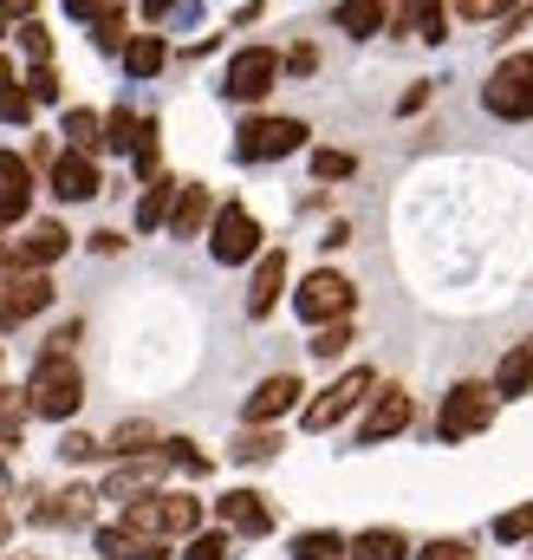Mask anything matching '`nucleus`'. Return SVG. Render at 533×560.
Instances as JSON below:
<instances>
[{
	"label": "nucleus",
	"mask_w": 533,
	"mask_h": 560,
	"mask_svg": "<svg viewBox=\"0 0 533 560\" xmlns=\"http://www.w3.org/2000/svg\"><path fill=\"white\" fill-rule=\"evenodd\" d=\"M352 170H358L352 150H312V176H319V183H339V176H352Z\"/></svg>",
	"instance_id": "e433bc0d"
},
{
	"label": "nucleus",
	"mask_w": 533,
	"mask_h": 560,
	"mask_svg": "<svg viewBox=\"0 0 533 560\" xmlns=\"http://www.w3.org/2000/svg\"><path fill=\"white\" fill-rule=\"evenodd\" d=\"M209 222H215V196H209L202 183H182V189H176V209H169V235L189 242V235H202Z\"/></svg>",
	"instance_id": "f3484780"
},
{
	"label": "nucleus",
	"mask_w": 533,
	"mask_h": 560,
	"mask_svg": "<svg viewBox=\"0 0 533 560\" xmlns=\"http://www.w3.org/2000/svg\"><path fill=\"white\" fill-rule=\"evenodd\" d=\"M410 535L403 528H358L352 535V560H410Z\"/></svg>",
	"instance_id": "4be33fe9"
},
{
	"label": "nucleus",
	"mask_w": 533,
	"mask_h": 560,
	"mask_svg": "<svg viewBox=\"0 0 533 560\" xmlns=\"http://www.w3.org/2000/svg\"><path fill=\"white\" fill-rule=\"evenodd\" d=\"M163 456H169V469H189V476H209V456L189 443V436H169L163 443Z\"/></svg>",
	"instance_id": "58836bf2"
},
{
	"label": "nucleus",
	"mask_w": 533,
	"mask_h": 560,
	"mask_svg": "<svg viewBox=\"0 0 533 560\" xmlns=\"http://www.w3.org/2000/svg\"><path fill=\"white\" fill-rule=\"evenodd\" d=\"M215 515H222V528H228V535H241V541L273 535V509H266L261 489H228V495L215 502Z\"/></svg>",
	"instance_id": "4468645a"
},
{
	"label": "nucleus",
	"mask_w": 533,
	"mask_h": 560,
	"mask_svg": "<svg viewBox=\"0 0 533 560\" xmlns=\"http://www.w3.org/2000/svg\"><path fill=\"white\" fill-rule=\"evenodd\" d=\"M228 456H235V463H273V456H280V436H273V430H241Z\"/></svg>",
	"instance_id": "473e14b6"
},
{
	"label": "nucleus",
	"mask_w": 533,
	"mask_h": 560,
	"mask_svg": "<svg viewBox=\"0 0 533 560\" xmlns=\"http://www.w3.org/2000/svg\"><path fill=\"white\" fill-rule=\"evenodd\" d=\"M352 555V541L339 535V528H306V535H293V560H339Z\"/></svg>",
	"instance_id": "c85d7f7f"
},
{
	"label": "nucleus",
	"mask_w": 533,
	"mask_h": 560,
	"mask_svg": "<svg viewBox=\"0 0 533 560\" xmlns=\"http://www.w3.org/2000/svg\"><path fill=\"white\" fill-rule=\"evenodd\" d=\"M26 209H33V163L20 150H0V229L26 222Z\"/></svg>",
	"instance_id": "2eb2a0df"
},
{
	"label": "nucleus",
	"mask_w": 533,
	"mask_h": 560,
	"mask_svg": "<svg viewBox=\"0 0 533 560\" xmlns=\"http://www.w3.org/2000/svg\"><path fill=\"white\" fill-rule=\"evenodd\" d=\"M20 52H26L33 66H52V33H46L39 20H26V26H20Z\"/></svg>",
	"instance_id": "ea45409f"
},
{
	"label": "nucleus",
	"mask_w": 533,
	"mask_h": 560,
	"mask_svg": "<svg viewBox=\"0 0 533 560\" xmlns=\"http://www.w3.org/2000/svg\"><path fill=\"white\" fill-rule=\"evenodd\" d=\"M125 528L143 535V541H196L202 535V502L189 495V489H156V495H143L125 509Z\"/></svg>",
	"instance_id": "f257e3e1"
},
{
	"label": "nucleus",
	"mask_w": 533,
	"mask_h": 560,
	"mask_svg": "<svg viewBox=\"0 0 533 560\" xmlns=\"http://www.w3.org/2000/svg\"><path fill=\"white\" fill-rule=\"evenodd\" d=\"M182 560H228V528H222V535H196V541H182Z\"/></svg>",
	"instance_id": "37998d69"
},
{
	"label": "nucleus",
	"mask_w": 533,
	"mask_h": 560,
	"mask_svg": "<svg viewBox=\"0 0 533 560\" xmlns=\"http://www.w3.org/2000/svg\"><path fill=\"white\" fill-rule=\"evenodd\" d=\"M7 495H13V476H7V456H0V509H7Z\"/></svg>",
	"instance_id": "603ef678"
},
{
	"label": "nucleus",
	"mask_w": 533,
	"mask_h": 560,
	"mask_svg": "<svg viewBox=\"0 0 533 560\" xmlns=\"http://www.w3.org/2000/svg\"><path fill=\"white\" fill-rule=\"evenodd\" d=\"M7 293H13V313H20V319H33V313L52 306V280L46 275H13L7 280Z\"/></svg>",
	"instance_id": "bb28decb"
},
{
	"label": "nucleus",
	"mask_w": 533,
	"mask_h": 560,
	"mask_svg": "<svg viewBox=\"0 0 533 560\" xmlns=\"http://www.w3.org/2000/svg\"><path fill=\"white\" fill-rule=\"evenodd\" d=\"M280 287H286V255H280V248H266L261 261H254V287H248V319H266V313L280 306Z\"/></svg>",
	"instance_id": "a211bd4d"
},
{
	"label": "nucleus",
	"mask_w": 533,
	"mask_h": 560,
	"mask_svg": "<svg viewBox=\"0 0 533 560\" xmlns=\"http://www.w3.org/2000/svg\"><path fill=\"white\" fill-rule=\"evenodd\" d=\"M391 7H398V0H345V7H339V33H352V39H371V33H384Z\"/></svg>",
	"instance_id": "5701e85b"
},
{
	"label": "nucleus",
	"mask_w": 533,
	"mask_h": 560,
	"mask_svg": "<svg viewBox=\"0 0 533 560\" xmlns=\"http://www.w3.org/2000/svg\"><path fill=\"white\" fill-rule=\"evenodd\" d=\"M209 255H215L222 268L261 261V222H254V209L222 202V209H215V222H209Z\"/></svg>",
	"instance_id": "39448f33"
},
{
	"label": "nucleus",
	"mask_w": 533,
	"mask_h": 560,
	"mask_svg": "<svg viewBox=\"0 0 533 560\" xmlns=\"http://www.w3.org/2000/svg\"><path fill=\"white\" fill-rule=\"evenodd\" d=\"M533 385V332L521 346H508V359H501V372H495V398L508 405V398H528Z\"/></svg>",
	"instance_id": "412c9836"
},
{
	"label": "nucleus",
	"mask_w": 533,
	"mask_h": 560,
	"mask_svg": "<svg viewBox=\"0 0 533 560\" xmlns=\"http://www.w3.org/2000/svg\"><path fill=\"white\" fill-rule=\"evenodd\" d=\"M7 560H33V555H7Z\"/></svg>",
	"instance_id": "5fc2aeb1"
},
{
	"label": "nucleus",
	"mask_w": 533,
	"mask_h": 560,
	"mask_svg": "<svg viewBox=\"0 0 533 560\" xmlns=\"http://www.w3.org/2000/svg\"><path fill=\"white\" fill-rule=\"evenodd\" d=\"M26 98H33V105H59V72H52V66H33V72H26Z\"/></svg>",
	"instance_id": "a19ab883"
},
{
	"label": "nucleus",
	"mask_w": 533,
	"mask_h": 560,
	"mask_svg": "<svg viewBox=\"0 0 533 560\" xmlns=\"http://www.w3.org/2000/svg\"><path fill=\"white\" fill-rule=\"evenodd\" d=\"M299 398H306L299 372H273V378H261V385L248 392V405H241V423H248V430H273V423L286 418Z\"/></svg>",
	"instance_id": "9b49d317"
},
{
	"label": "nucleus",
	"mask_w": 533,
	"mask_h": 560,
	"mask_svg": "<svg viewBox=\"0 0 533 560\" xmlns=\"http://www.w3.org/2000/svg\"><path fill=\"white\" fill-rule=\"evenodd\" d=\"M352 300H358V287L339 268H312L299 280V293H293V313L312 319V326H332V319H352Z\"/></svg>",
	"instance_id": "423d86ee"
},
{
	"label": "nucleus",
	"mask_w": 533,
	"mask_h": 560,
	"mask_svg": "<svg viewBox=\"0 0 533 560\" xmlns=\"http://www.w3.org/2000/svg\"><path fill=\"white\" fill-rule=\"evenodd\" d=\"M280 66H286V59H280L273 46H241V52L228 59V79H222V92H228V98H248V105H254V98H266V92H273Z\"/></svg>",
	"instance_id": "1a4fd4ad"
},
{
	"label": "nucleus",
	"mask_w": 533,
	"mask_h": 560,
	"mask_svg": "<svg viewBox=\"0 0 533 560\" xmlns=\"http://www.w3.org/2000/svg\"><path fill=\"white\" fill-rule=\"evenodd\" d=\"M33 118V98H26V79L13 72V59H0V125H26Z\"/></svg>",
	"instance_id": "a878e982"
},
{
	"label": "nucleus",
	"mask_w": 533,
	"mask_h": 560,
	"mask_svg": "<svg viewBox=\"0 0 533 560\" xmlns=\"http://www.w3.org/2000/svg\"><path fill=\"white\" fill-rule=\"evenodd\" d=\"M7 535H13V522H7V509H0V548H7Z\"/></svg>",
	"instance_id": "864d4df0"
},
{
	"label": "nucleus",
	"mask_w": 533,
	"mask_h": 560,
	"mask_svg": "<svg viewBox=\"0 0 533 560\" xmlns=\"http://www.w3.org/2000/svg\"><path fill=\"white\" fill-rule=\"evenodd\" d=\"M105 183H98V163L85 156V150H59L52 156V196L59 202H92Z\"/></svg>",
	"instance_id": "dca6fc26"
},
{
	"label": "nucleus",
	"mask_w": 533,
	"mask_h": 560,
	"mask_svg": "<svg viewBox=\"0 0 533 560\" xmlns=\"http://www.w3.org/2000/svg\"><path fill=\"white\" fill-rule=\"evenodd\" d=\"M137 131H143V118L118 105V112L105 118V150H137Z\"/></svg>",
	"instance_id": "72a5a7b5"
},
{
	"label": "nucleus",
	"mask_w": 533,
	"mask_h": 560,
	"mask_svg": "<svg viewBox=\"0 0 533 560\" xmlns=\"http://www.w3.org/2000/svg\"><path fill=\"white\" fill-rule=\"evenodd\" d=\"M92 39H98V52H125V46H131V20H125V7L105 13V20L92 26Z\"/></svg>",
	"instance_id": "f704fd0d"
},
{
	"label": "nucleus",
	"mask_w": 533,
	"mask_h": 560,
	"mask_svg": "<svg viewBox=\"0 0 533 560\" xmlns=\"http://www.w3.org/2000/svg\"><path fill=\"white\" fill-rule=\"evenodd\" d=\"M7 326H20V313H13V293H7V280H0V332Z\"/></svg>",
	"instance_id": "8fccbe9b"
},
{
	"label": "nucleus",
	"mask_w": 533,
	"mask_h": 560,
	"mask_svg": "<svg viewBox=\"0 0 533 560\" xmlns=\"http://www.w3.org/2000/svg\"><path fill=\"white\" fill-rule=\"evenodd\" d=\"M410 418H416L410 392H403V385H378V392H371V405H365V423H358V443L371 450V443H384V436H403Z\"/></svg>",
	"instance_id": "ddd939ff"
},
{
	"label": "nucleus",
	"mask_w": 533,
	"mask_h": 560,
	"mask_svg": "<svg viewBox=\"0 0 533 560\" xmlns=\"http://www.w3.org/2000/svg\"><path fill=\"white\" fill-rule=\"evenodd\" d=\"M345 346H352V319H332V326H319V332H312V346H306V352H312V359H339Z\"/></svg>",
	"instance_id": "c9c22d12"
},
{
	"label": "nucleus",
	"mask_w": 533,
	"mask_h": 560,
	"mask_svg": "<svg viewBox=\"0 0 533 560\" xmlns=\"http://www.w3.org/2000/svg\"><path fill=\"white\" fill-rule=\"evenodd\" d=\"M306 125L299 118H248L241 125V138H235V156L241 163H273V156H293V150H306Z\"/></svg>",
	"instance_id": "6e6552de"
},
{
	"label": "nucleus",
	"mask_w": 533,
	"mask_h": 560,
	"mask_svg": "<svg viewBox=\"0 0 533 560\" xmlns=\"http://www.w3.org/2000/svg\"><path fill=\"white\" fill-rule=\"evenodd\" d=\"M286 66H293V72H312V66H319V52H312V46H293V52H286Z\"/></svg>",
	"instance_id": "09e8293b"
},
{
	"label": "nucleus",
	"mask_w": 533,
	"mask_h": 560,
	"mask_svg": "<svg viewBox=\"0 0 533 560\" xmlns=\"http://www.w3.org/2000/svg\"><path fill=\"white\" fill-rule=\"evenodd\" d=\"M495 535H501V541H533V502H521V509H508V515L495 522Z\"/></svg>",
	"instance_id": "79ce46f5"
},
{
	"label": "nucleus",
	"mask_w": 533,
	"mask_h": 560,
	"mask_svg": "<svg viewBox=\"0 0 533 560\" xmlns=\"http://www.w3.org/2000/svg\"><path fill=\"white\" fill-rule=\"evenodd\" d=\"M98 456H105L98 436H85V430H66L59 436V463H98Z\"/></svg>",
	"instance_id": "4c0bfd02"
},
{
	"label": "nucleus",
	"mask_w": 533,
	"mask_h": 560,
	"mask_svg": "<svg viewBox=\"0 0 533 560\" xmlns=\"http://www.w3.org/2000/svg\"><path fill=\"white\" fill-rule=\"evenodd\" d=\"M521 0H455V13L462 20H501V13H514Z\"/></svg>",
	"instance_id": "c03bdc74"
},
{
	"label": "nucleus",
	"mask_w": 533,
	"mask_h": 560,
	"mask_svg": "<svg viewBox=\"0 0 533 560\" xmlns=\"http://www.w3.org/2000/svg\"><path fill=\"white\" fill-rule=\"evenodd\" d=\"M13 20H20V26H26V20H33V0H0V33H7V26H13Z\"/></svg>",
	"instance_id": "de8ad7c7"
},
{
	"label": "nucleus",
	"mask_w": 533,
	"mask_h": 560,
	"mask_svg": "<svg viewBox=\"0 0 533 560\" xmlns=\"http://www.w3.org/2000/svg\"><path fill=\"white\" fill-rule=\"evenodd\" d=\"M79 405H85V372H79L72 359H46V352H39V365H33V378H26V411L66 423Z\"/></svg>",
	"instance_id": "f03ea898"
},
{
	"label": "nucleus",
	"mask_w": 533,
	"mask_h": 560,
	"mask_svg": "<svg viewBox=\"0 0 533 560\" xmlns=\"http://www.w3.org/2000/svg\"><path fill=\"white\" fill-rule=\"evenodd\" d=\"M92 541H98V555H105V560H169V555H163V541H143V535H131L125 522L98 528Z\"/></svg>",
	"instance_id": "aec40b11"
},
{
	"label": "nucleus",
	"mask_w": 533,
	"mask_h": 560,
	"mask_svg": "<svg viewBox=\"0 0 533 560\" xmlns=\"http://www.w3.org/2000/svg\"><path fill=\"white\" fill-rule=\"evenodd\" d=\"M176 189L182 183H169V176H156L143 196H137V229L150 235V229H169V209H176Z\"/></svg>",
	"instance_id": "b1692460"
},
{
	"label": "nucleus",
	"mask_w": 533,
	"mask_h": 560,
	"mask_svg": "<svg viewBox=\"0 0 533 560\" xmlns=\"http://www.w3.org/2000/svg\"><path fill=\"white\" fill-rule=\"evenodd\" d=\"M169 7H182V0H143V13H150V20H163Z\"/></svg>",
	"instance_id": "3c124183"
},
{
	"label": "nucleus",
	"mask_w": 533,
	"mask_h": 560,
	"mask_svg": "<svg viewBox=\"0 0 533 560\" xmlns=\"http://www.w3.org/2000/svg\"><path fill=\"white\" fill-rule=\"evenodd\" d=\"M26 418H33V411H26V392H0V456H7L13 443H20Z\"/></svg>",
	"instance_id": "7c9ffc66"
},
{
	"label": "nucleus",
	"mask_w": 533,
	"mask_h": 560,
	"mask_svg": "<svg viewBox=\"0 0 533 560\" xmlns=\"http://www.w3.org/2000/svg\"><path fill=\"white\" fill-rule=\"evenodd\" d=\"M482 105H488L495 118H508V125L533 118V52H514V59L495 66V79L482 85Z\"/></svg>",
	"instance_id": "0eeeda50"
},
{
	"label": "nucleus",
	"mask_w": 533,
	"mask_h": 560,
	"mask_svg": "<svg viewBox=\"0 0 533 560\" xmlns=\"http://www.w3.org/2000/svg\"><path fill=\"white\" fill-rule=\"evenodd\" d=\"M416 560H469V541H429L416 548Z\"/></svg>",
	"instance_id": "49530a36"
},
{
	"label": "nucleus",
	"mask_w": 533,
	"mask_h": 560,
	"mask_svg": "<svg viewBox=\"0 0 533 560\" xmlns=\"http://www.w3.org/2000/svg\"><path fill=\"white\" fill-rule=\"evenodd\" d=\"M66 248H72V235H66L59 222H33V229L20 235V255H26V268H33V275H46Z\"/></svg>",
	"instance_id": "6ab92c4d"
},
{
	"label": "nucleus",
	"mask_w": 533,
	"mask_h": 560,
	"mask_svg": "<svg viewBox=\"0 0 533 560\" xmlns=\"http://www.w3.org/2000/svg\"><path fill=\"white\" fill-rule=\"evenodd\" d=\"M163 469H169V456H163V450H150V456H131V463H118V469L105 476V489H98V495L131 509V502H143V495H156V489H163Z\"/></svg>",
	"instance_id": "f8f14e48"
},
{
	"label": "nucleus",
	"mask_w": 533,
	"mask_h": 560,
	"mask_svg": "<svg viewBox=\"0 0 533 560\" xmlns=\"http://www.w3.org/2000/svg\"><path fill=\"white\" fill-rule=\"evenodd\" d=\"M495 385H475V378H462V385H449V398H442V411H436V436L442 443H462V436H482L488 423H495Z\"/></svg>",
	"instance_id": "7ed1b4c3"
},
{
	"label": "nucleus",
	"mask_w": 533,
	"mask_h": 560,
	"mask_svg": "<svg viewBox=\"0 0 533 560\" xmlns=\"http://www.w3.org/2000/svg\"><path fill=\"white\" fill-rule=\"evenodd\" d=\"M59 138H72V150H85V156H92V150L105 143V118H98V112H85V105H72V112H66V125H59Z\"/></svg>",
	"instance_id": "c756f323"
},
{
	"label": "nucleus",
	"mask_w": 533,
	"mask_h": 560,
	"mask_svg": "<svg viewBox=\"0 0 533 560\" xmlns=\"http://www.w3.org/2000/svg\"><path fill=\"white\" fill-rule=\"evenodd\" d=\"M150 450H163V436H156V430H150L143 418L118 423V430L105 436V456H125V463H131V456H150Z\"/></svg>",
	"instance_id": "393cba45"
},
{
	"label": "nucleus",
	"mask_w": 533,
	"mask_h": 560,
	"mask_svg": "<svg viewBox=\"0 0 533 560\" xmlns=\"http://www.w3.org/2000/svg\"><path fill=\"white\" fill-rule=\"evenodd\" d=\"M403 33H416V39H442V0H410V13H403Z\"/></svg>",
	"instance_id": "2f4dec72"
},
{
	"label": "nucleus",
	"mask_w": 533,
	"mask_h": 560,
	"mask_svg": "<svg viewBox=\"0 0 533 560\" xmlns=\"http://www.w3.org/2000/svg\"><path fill=\"white\" fill-rule=\"evenodd\" d=\"M66 13H72V20H92V26H98L105 13H118V0H66Z\"/></svg>",
	"instance_id": "a18cd8bd"
},
{
	"label": "nucleus",
	"mask_w": 533,
	"mask_h": 560,
	"mask_svg": "<svg viewBox=\"0 0 533 560\" xmlns=\"http://www.w3.org/2000/svg\"><path fill=\"white\" fill-rule=\"evenodd\" d=\"M371 392H378V378H371L365 365H352V372H339V378H332V385H325V392H319L306 411H299V423H306L312 436H319V430H339V423L352 418V411H358Z\"/></svg>",
	"instance_id": "20e7f679"
},
{
	"label": "nucleus",
	"mask_w": 533,
	"mask_h": 560,
	"mask_svg": "<svg viewBox=\"0 0 533 560\" xmlns=\"http://www.w3.org/2000/svg\"><path fill=\"white\" fill-rule=\"evenodd\" d=\"M98 489H85V482H72V489H52V495H39L33 509H26V522L33 528H85L92 515H98Z\"/></svg>",
	"instance_id": "9d476101"
},
{
	"label": "nucleus",
	"mask_w": 533,
	"mask_h": 560,
	"mask_svg": "<svg viewBox=\"0 0 533 560\" xmlns=\"http://www.w3.org/2000/svg\"><path fill=\"white\" fill-rule=\"evenodd\" d=\"M163 59H169V46H163L156 33H137L131 46H125V72H131V79H156Z\"/></svg>",
	"instance_id": "cd10ccee"
}]
</instances>
